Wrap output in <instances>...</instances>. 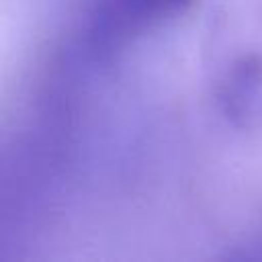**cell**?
Here are the masks:
<instances>
[{
	"instance_id": "obj_1",
	"label": "cell",
	"mask_w": 262,
	"mask_h": 262,
	"mask_svg": "<svg viewBox=\"0 0 262 262\" xmlns=\"http://www.w3.org/2000/svg\"><path fill=\"white\" fill-rule=\"evenodd\" d=\"M186 0H92L84 27V49L104 57L129 37L176 12Z\"/></svg>"
}]
</instances>
